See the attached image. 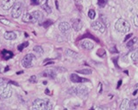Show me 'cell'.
<instances>
[{
    "instance_id": "cell-1",
    "label": "cell",
    "mask_w": 138,
    "mask_h": 110,
    "mask_svg": "<svg viewBox=\"0 0 138 110\" xmlns=\"http://www.w3.org/2000/svg\"><path fill=\"white\" fill-rule=\"evenodd\" d=\"M53 108V104L48 100L43 99H36L33 101L32 109H39V110H45V109H51Z\"/></svg>"
},
{
    "instance_id": "cell-2",
    "label": "cell",
    "mask_w": 138,
    "mask_h": 110,
    "mask_svg": "<svg viewBox=\"0 0 138 110\" xmlns=\"http://www.w3.org/2000/svg\"><path fill=\"white\" fill-rule=\"evenodd\" d=\"M115 27V30L121 33H127L130 30L129 23L122 18H120L116 21Z\"/></svg>"
},
{
    "instance_id": "cell-3",
    "label": "cell",
    "mask_w": 138,
    "mask_h": 110,
    "mask_svg": "<svg viewBox=\"0 0 138 110\" xmlns=\"http://www.w3.org/2000/svg\"><path fill=\"white\" fill-rule=\"evenodd\" d=\"M35 60H36V57H35L34 55L27 54L22 60V66L24 68H31L34 64Z\"/></svg>"
},
{
    "instance_id": "cell-4",
    "label": "cell",
    "mask_w": 138,
    "mask_h": 110,
    "mask_svg": "<svg viewBox=\"0 0 138 110\" xmlns=\"http://www.w3.org/2000/svg\"><path fill=\"white\" fill-rule=\"evenodd\" d=\"M11 95H12V89L11 88V85L2 84L1 88H0V96L4 98V99H8L11 96Z\"/></svg>"
},
{
    "instance_id": "cell-5",
    "label": "cell",
    "mask_w": 138,
    "mask_h": 110,
    "mask_svg": "<svg viewBox=\"0 0 138 110\" xmlns=\"http://www.w3.org/2000/svg\"><path fill=\"white\" fill-rule=\"evenodd\" d=\"M22 4L20 2L15 3L12 6V11H11V16L13 18H19L21 13H22Z\"/></svg>"
},
{
    "instance_id": "cell-6",
    "label": "cell",
    "mask_w": 138,
    "mask_h": 110,
    "mask_svg": "<svg viewBox=\"0 0 138 110\" xmlns=\"http://www.w3.org/2000/svg\"><path fill=\"white\" fill-rule=\"evenodd\" d=\"M71 94L77 95H84L87 93V88L83 87V86H80V87H75L71 88Z\"/></svg>"
},
{
    "instance_id": "cell-7",
    "label": "cell",
    "mask_w": 138,
    "mask_h": 110,
    "mask_svg": "<svg viewBox=\"0 0 138 110\" xmlns=\"http://www.w3.org/2000/svg\"><path fill=\"white\" fill-rule=\"evenodd\" d=\"M91 27L94 29V30H97V31H99L101 33H104L106 30L105 25H104L101 22H100V21H95V22L92 23Z\"/></svg>"
},
{
    "instance_id": "cell-8",
    "label": "cell",
    "mask_w": 138,
    "mask_h": 110,
    "mask_svg": "<svg viewBox=\"0 0 138 110\" xmlns=\"http://www.w3.org/2000/svg\"><path fill=\"white\" fill-rule=\"evenodd\" d=\"M15 4V0H4L1 4V7L3 10H5V11H8L11 8H12V6Z\"/></svg>"
},
{
    "instance_id": "cell-9",
    "label": "cell",
    "mask_w": 138,
    "mask_h": 110,
    "mask_svg": "<svg viewBox=\"0 0 138 110\" xmlns=\"http://www.w3.org/2000/svg\"><path fill=\"white\" fill-rule=\"evenodd\" d=\"M70 80L72 81L73 83H81V82H88L87 79L80 77V76H78L76 74H71Z\"/></svg>"
},
{
    "instance_id": "cell-10",
    "label": "cell",
    "mask_w": 138,
    "mask_h": 110,
    "mask_svg": "<svg viewBox=\"0 0 138 110\" xmlns=\"http://www.w3.org/2000/svg\"><path fill=\"white\" fill-rule=\"evenodd\" d=\"M38 1H39V4L42 7V9H44L48 14L52 13V8L47 4L48 0H38Z\"/></svg>"
},
{
    "instance_id": "cell-11",
    "label": "cell",
    "mask_w": 138,
    "mask_h": 110,
    "mask_svg": "<svg viewBox=\"0 0 138 110\" xmlns=\"http://www.w3.org/2000/svg\"><path fill=\"white\" fill-rule=\"evenodd\" d=\"M42 76H45V77H53L54 78L56 76V73L54 71V69H47L46 70H45L44 72L41 73Z\"/></svg>"
},
{
    "instance_id": "cell-12",
    "label": "cell",
    "mask_w": 138,
    "mask_h": 110,
    "mask_svg": "<svg viewBox=\"0 0 138 110\" xmlns=\"http://www.w3.org/2000/svg\"><path fill=\"white\" fill-rule=\"evenodd\" d=\"M22 20L24 21L25 23H35V20L34 18H33L32 16V13H25L22 18Z\"/></svg>"
},
{
    "instance_id": "cell-13",
    "label": "cell",
    "mask_w": 138,
    "mask_h": 110,
    "mask_svg": "<svg viewBox=\"0 0 138 110\" xmlns=\"http://www.w3.org/2000/svg\"><path fill=\"white\" fill-rule=\"evenodd\" d=\"M73 28L75 31H80L82 28V22L80 19H75L73 22Z\"/></svg>"
},
{
    "instance_id": "cell-14",
    "label": "cell",
    "mask_w": 138,
    "mask_h": 110,
    "mask_svg": "<svg viewBox=\"0 0 138 110\" xmlns=\"http://www.w3.org/2000/svg\"><path fill=\"white\" fill-rule=\"evenodd\" d=\"M59 30H60V31L66 32L71 29V26L67 22H62V23H60L59 24Z\"/></svg>"
},
{
    "instance_id": "cell-15",
    "label": "cell",
    "mask_w": 138,
    "mask_h": 110,
    "mask_svg": "<svg viewBox=\"0 0 138 110\" xmlns=\"http://www.w3.org/2000/svg\"><path fill=\"white\" fill-rule=\"evenodd\" d=\"M81 47L85 49L90 50V49H92L94 48V44L89 40H84V41L81 42Z\"/></svg>"
},
{
    "instance_id": "cell-16",
    "label": "cell",
    "mask_w": 138,
    "mask_h": 110,
    "mask_svg": "<svg viewBox=\"0 0 138 110\" xmlns=\"http://www.w3.org/2000/svg\"><path fill=\"white\" fill-rule=\"evenodd\" d=\"M32 14L33 18H34V20H35V23L39 22V21H41L42 19H43V18H44V16H43L42 12H41V11H33Z\"/></svg>"
},
{
    "instance_id": "cell-17",
    "label": "cell",
    "mask_w": 138,
    "mask_h": 110,
    "mask_svg": "<svg viewBox=\"0 0 138 110\" xmlns=\"http://www.w3.org/2000/svg\"><path fill=\"white\" fill-rule=\"evenodd\" d=\"M4 37L5 38L6 40H14L17 38V35H16V33L13 31H7L4 33Z\"/></svg>"
},
{
    "instance_id": "cell-18",
    "label": "cell",
    "mask_w": 138,
    "mask_h": 110,
    "mask_svg": "<svg viewBox=\"0 0 138 110\" xmlns=\"http://www.w3.org/2000/svg\"><path fill=\"white\" fill-rule=\"evenodd\" d=\"M66 56H70V57H73V58H76V59L79 58V57H80V54L76 53V52L71 50V49H66Z\"/></svg>"
},
{
    "instance_id": "cell-19",
    "label": "cell",
    "mask_w": 138,
    "mask_h": 110,
    "mask_svg": "<svg viewBox=\"0 0 138 110\" xmlns=\"http://www.w3.org/2000/svg\"><path fill=\"white\" fill-rule=\"evenodd\" d=\"M2 54H3L4 58L5 59V60L10 59V58H11V57L13 56V53H12V52L8 51V50H3V51H2Z\"/></svg>"
},
{
    "instance_id": "cell-20",
    "label": "cell",
    "mask_w": 138,
    "mask_h": 110,
    "mask_svg": "<svg viewBox=\"0 0 138 110\" xmlns=\"http://www.w3.org/2000/svg\"><path fill=\"white\" fill-rule=\"evenodd\" d=\"M128 106H129V101L127 99H124L120 106V109H127L128 108Z\"/></svg>"
},
{
    "instance_id": "cell-21",
    "label": "cell",
    "mask_w": 138,
    "mask_h": 110,
    "mask_svg": "<svg viewBox=\"0 0 138 110\" xmlns=\"http://www.w3.org/2000/svg\"><path fill=\"white\" fill-rule=\"evenodd\" d=\"M77 73L83 74V75H90L92 73V70L89 69H80V70H77Z\"/></svg>"
},
{
    "instance_id": "cell-22",
    "label": "cell",
    "mask_w": 138,
    "mask_h": 110,
    "mask_svg": "<svg viewBox=\"0 0 138 110\" xmlns=\"http://www.w3.org/2000/svg\"><path fill=\"white\" fill-rule=\"evenodd\" d=\"M138 40V38L137 37H134V38H132L131 40H129L128 43H127V47L128 48H130V47H132L133 45H134L135 43H136V41Z\"/></svg>"
},
{
    "instance_id": "cell-23",
    "label": "cell",
    "mask_w": 138,
    "mask_h": 110,
    "mask_svg": "<svg viewBox=\"0 0 138 110\" xmlns=\"http://www.w3.org/2000/svg\"><path fill=\"white\" fill-rule=\"evenodd\" d=\"M33 50L37 52L38 54H43V52H44V49H42V47L39 46V45H36V46L33 48Z\"/></svg>"
},
{
    "instance_id": "cell-24",
    "label": "cell",
    "mask_w": 138,
    "mask_h": 110,
    "mask_svg": "<svg viewBox=\"0 0 138 110\" xmlns=\"http://www.w3.org/2000/svg\"><path fill=\"white\" fill-rule=\"evenodd\" d=\"M28 45H29V44H28V42H25V43H23V44H21L18 45V49L19 51H22L24 49H25V47H27Z\"/></svg>"
},
{
    "instance_id": "cell-25",
    "label": "cell",
    "mask_w": 138,
    "mask_h": 110,
    "mask_svg": "<svg viewBox=\"0 0 138 110\" xmlns=\"http://www.w3.org/2000/svg\"><path fill=\"white\" fill-rule=\"evenodd\" d=\"M131 59L134 62H137L138 61V50H135L131 54Z\"/></svg>"
},
{
    "instance_id": "cell-26",
    "label": "cell",
    "mask_w": 138,
    "mask_h": 110,
    "mask_svg": "<svg viewBox=\"0 0 138 110\" xmlns=\"http://www.w3.org/2000/svg\"><path fill=\"white\" fill-rule=\"evenodd\" d=\"M107 3H108V1H107V0H98V5L100 7H101V8L105 7Z\"/></svg>"
},
{
    "instance_id": "cell-27",
    "label": "cell",
    "mask_w": 138,
    "mask_h": 110,
    "mask_svg": "<svg viewBox=\"0 0 138 110\" xmlns=\"http://www.w3.org/2000/svg\"><path fill=\"white\" fill-rule=\"evenodd\" d=\"M88 16H89L90 19H94V18H95V11H94V10H89Z\"/></svg>"
},
{
    "instance_id": "cell-28",
    "label": "cell",
    "mask_w": 138,
    "mask_h": 110,
    "mask_svg": "<svg viewBox=\"0 0 138 110\" xmlns=\"http://www.w3.org/2000/svg\"><path fill=\"white\" fill-rule=\"evenodd\" d=\"M53 24V21L52 20H46V21H45V23H43V26H44V28H48L50 25H52Z\"/></svg>"
},
{
    "instance_id": "cell-29",
    "label": "cell",
    "mask_w": 138,
    "mask_h": 110,
    "mask_svg": "<svg viewBox=\"0 0 138 110\" xmlns=\"http://www.w3.org/2000/svg\"><path fill=\"white\" fill-rule=\"evenodd\" d=\"M30 82L31 83H36L38 82V79H37V76L36 75H32L29 79Z\"/></svg>"
},
{
    "instance_id": "cell-30",
    "label": "cell",
    "mask_w": 138,
    "mask_h": 110,
    "mask_svg": "<svg viewBox=\"0 0 138 110\" xmlns=\"http://www.w3.org/2000/svg\"><path fill=\"white\" fill-rule=\"evenodd\" d=\"M0 23H3V24H5V25H10L11 24V22L9 20H7V19H0Z\"/></svg>"
},
{
    "instance_id": "cell-31",
    "label": "cell",
    "mask_w": 138,
    "mask_h": 110,
    "mask_svg": "<svg viewBox=\"0 0 138 110\" xmlns=\"http://www.w3.org/2000/svg\"><path fill=\"white\" fill-rule=\"evenodd\" d=\"M134 24L136 26V27H138V15L135 16V18H134Z\"/></svg>"
},
{
    "instance_id": "cell-32",
    "label": "cell",
    "mask_w": 138,
    "mask_h": 110,
    "mask_svg": "<svg viewBox=\"0 0 138 110\" xmlns=\"http://www.w3.org/2000/svg\"><path fill=\"white\" fill-rule=\"evenodd\" d=\"M31 4L33 5H37V4H39V1L38 0H31Z\"/></svg>"
},
{
    "instance_id": "cell-33",
    "label": "cell",
    "mask_w": 138,
    "mask_h": 110,
    "mask_svg": "<svg viewBox=\"0 0 138 110\" xmlns=\"http://www.w3.org/2000/svg\"><path fill=\"white\" fill-rule=\"evenodd\" d=\"M137 103H138V98L136 100H135V101H133L132 102H131V104H132V106H134V107H135L137 105Z\"/></svg>"
},
{
    "instance_id": "cell-34",
    "label": "cell",
    "mask_w": 138,
    "mask_h": 110,
    "mask_svg": "<svg viewBox=\"0 0 138 110\" xmlns=\"http://www.w3.org/2000/svg\"><path fill=\"white\" fill-rule=\"evenodd\" d=\"M131 36H132V34H128V36H127V37H126V38H125V40H124V42H126V41H127V40L128 39V38H129L130 37H131Z\"/></svg>"
},
{
    "instance_id": "cell-35",
    "label": "cell",
    "mask_w": 138,
    "mask_h": 110,
    "mask_svg": "<svg viewBox=\"0 0 138 110\" xmlns=\"http://www.w3.org/2000/svg\"><path fill=\"white\" fill-rule=\"evenodd\" d=\"M4 80L3 78H0V86H1L2 84H4Z\"/></svg>"
},
{
    "instance_id": "cell-36",
    "label": "cell",
    "mask_w": 138,
    "mask_h": 110,
    "mask_svg": "<svg viewBox=\"0 0 138 110\" xmlns=\"http://www.w3.org/2000/svg\"><path fill=\"white\" fill-rule=\"evenodd\" d=\"M55 4H56V8H57V9H59V4H58V1H56V2H55Z\"/></svg>"
},
{
    "instance_id": "cell-37",
    "label": "cell",
    "mask_w": 138,
    "mask_h": 110,
    "mask_svg": "<svg viewBox=\"0 0 138 110\" xmlns=\"http://www.w3.org/2000/svg\"><path fill=\"white\" fill-rule=\"evenodd\" d=\"M46 94H49V89H48V88H46Z\"/></svg>"
},
{
    "instance_id": "cell-38",
    "label": "cell",
    "mask_w": 138,
    "mask_h": 110,
    "mask_svg": "<svg viewBox=\"0 0 138 110\" xmlns=\"http://www.w3.org/2000/svg\"><path fill=\"white\" fill-rule=\"evenodd\" d=\"M118 83H119V84H118V87H117V88H119V87H120V85H121V83H122V81H120V82H119Z\"/></svg>"
},
{
    "instance_id": "cell-39",
    "label": "cell",
    "mask_w": 138,
    "mask_h": 110,
    "mask_svg": "<svg viewBox=\"0 0 138 110\" xmlns=\"http://www.w3.org/2000/svg\"><path fill=\"white\" fill-rule=\"evenodd\" d=\"M9 69V67H6V69H5V71H7Z\"/></svg>"
}]
</instances>
